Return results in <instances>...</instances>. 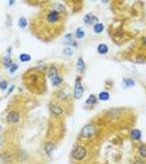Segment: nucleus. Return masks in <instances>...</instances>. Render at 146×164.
<instances>
[{"label":"nucleus","mask_w":146,"mask_h":164,"mask_svg":"<svg viewBox=\"0 0 146 164\" xmlns=\"http://www.w3.org/2000/svg\"><path fill=\"white\" fill-rule=\"evenodd\" d=\"M86 156H87V149H86V146L83 144H78L77 143L75 146H73V149H72V158L75 159V160H77V161H81V160L86 159Z\"/></svg>","instance_id":"f257e3e1"},{"label":"nucleus","mask_w":146,"mask_h":164,"mask_svg":"<svg viewBox=\"0 0 146 164\" xmlns=\"http://www.w3.org/2000/svg\"><path fill=\"white\" fill-rule=\"evenodd\" d=\"M60 20H62V14H60V13H58V12H55V10H53V9H50V10L47 12V14H45V22H47L48 24L55 25V24L59 23Z\"/></svg>","instance_id":"f03ea898"},{"label":"nucleus","mask_w":146,"mask_h":164,"mask_svg":"<svg viewBox=\"0 0 146 164\" xmlns=\"http://www.w3.org/2000/svg\"><path fill=\"white\" fill-rule=\"evenodd\" d=\"M83 92H85V89H83V85H82V78L76 77V84H75V89H73V97H75L76 100H78L83 96Z\"/></svg>","instance_id":"7ed1b4c3"},{"label":"nucleus","mask_w":146,"mask_h":164,"mask_svg":"<svg viewBox=\"0 0 146 164\" xmlns=\"http://www.w3.org/2000/svg\"><path fill=\"white\" fill-rule=\"evenodd\" d=\"M96 135V128L93 124H87L82 128L81 130V138H85V139H92L93 136Z\"/></svg>","instance_id":"20e7f679"},{"label":"nucleus","mask_w":146,"mask_h":164,"mask_svg":"<svg viewBox=\"0 0 146 164\" xmlns=\"http://www.w3.org/2000/svg\"><path fill=\"white\" fill-rule=\"evenodd\" d=\"M19 120H20V114L17 110H13L7 115V123L8 124H17V123H19Z\"/></svg>","instance_id":"39448f33"},{"label":"nucleus","mask_w":146,"mask_h":164,"mask_svg":"<svg viewBox=\"0 0 146 164\" xmlns=\"http://www.w3.org/2000/svg\"><path fill=\"white\" fill-rule=\"evenodd\" d=\"M83 23L87 24V25H95V24L98 23V18H97L96 15L88 13V14H86V15L83 17Z\"/></svg>","instance_id":"423d86ee"},{"label":"nucleus","mask_w":146,"mask_h":164,"mask_svg":"<svg viewBox=\"0 0 146 164\" xmlns=\"http://www.w3.org/2000/svg\"><path fill=\"white\" fill-rule=\"evenodd\" d=\"M49 110H50V112L54 115V116H60V115H63V109L58 105V104H50L49 105Z\"/></svg>","instance_id":"0eeeda50"},{"label":"nucleus","mask_w":146,"mask_h":164,"mask_svg":"<svg viewBox=\"0 0 146 164\" xmlns=\"http://www.w3.org/2000/svg\"><path fill=\"white\" fill-rule=\"evenodd\" d=\"M54 150H55V143L54 141H47L44 144V151L47 153L48 156H52Z\"/></svg>","instance_id":"6e6552de"},{"label":"nucleus","mask_w":146,"mask_h":164,"mask_svg":"<svg viewBox=\"0 0 146 164\" xmlns=\"http://www.w3.org/2000/svg\"><path fill=\"white\" fill-rule=\"evenodd\" d=\"M63 41H64V43H65L68 47H69V46L77 47V42L75 41V38H73V34H70V33L65 34V36H64V38H63Z\"/></svg>","instance_id":"1a4fd4ad"},{"label":"nucleus","mask_w":146,"mask_h":164,"mask_svg":"<svg viewBox=\"0 0 146 164\" xmlns=\"http://www.w3.org/2000/svg\"><path fill=\"white\" fill-rule=\"evenodd\" d=\"M141 136H142V133H141V130H138V129H133V130H131V133H130V138H131L133 141L141 140Z\"/></svg>","instance_id":"9d476101"},{"label":"nucleus","mask_w":146,"mask_h":164,"mask_svg":"<svg viewBox=\"0 0 146 164\" xmlns=\"http://www.w3.org/2000/svg\"><path fill=\"white\" fill-rule=\"evenodd\" d=\"M137 154L141 159H146V144H140L137 148Z\"/></svg>","instance_id":"9b49d317"},{"label":"nucleus","mask_w":146,"mask_h":164,"mask_svg":"<svg viewBox=\"0 0 146 164\" xmlns=\"http://www.w3.org/2000/svg\"><path fill=\"white\" fill-rule=\"evenodd\" d=\"M77 69H78L80 73H83L86 71V63H85V59L82 57H80L77 59Z\"/></svg>","instance_id":"f8f14e48"},{"label":"nucleus","mask_w":146,"mask_h":164,"mask_svg":"<svg viewBox=\"0 0 146 164\" xmlns=\"http://www.w3.org/2000/svg\"><path fill=\"white\" fill-rule=\"evenodd\" d=\"M47 74H48V77L52 79L53 77H55V76H58V74H59L58 68H57L55 66H50V67L48 68V71H47Z\"/></svg>","instance_id":"ddd939ff"},{"label":"nucleus","mask_w":146,"mask_h":164,"mask_svg":"<svg viewBox=\"0 0 146 164\" xmlns=\"http://www.w3.org/2000/svg\"><path fill=\"white\" fill-rule=\"evenodd\" d=\"M97 52H98V54H107V53H108V47H107V44L100 43V44L97 46Z\"/></svg>","instance_id":"4468645a"},{"label":"nucleus","mask_w":146,"mask_h":164,"mask_svg":"<svg viewBox=\"0 0 146 164\" xmlns=\"http://www.w3.org/2000/svg\"><path fill=\"white\" fill-rule=\"evenodd\" d=\"M122 85H123L125 89H130V87L135 86V81L132 78H123L122 79Z\"/></svg>","instance_id":"2eb2a0df"},{"label":"nucleus","mask_w":146,"mask_h":164,"mask_svg":"<svg viewBox=\"0 0 146 164\" xmlns=\"http://www.w3.org/2000/svg\"><path fill=\"white\" fill-rule=\"evenodd\" d=\"M50 82H52V85H53V86H59V85L63 84V77H62L60 74H58V76L53 77V78L50 79Z\"/></svg>","instance_id":"dca6fc26"},{"label":"nucleus","mask_w":146,"mask_h":164,"mask_svg":"<svg viewBox=\"0 0 146 164\" xmlns=\"http://www.w3.org/2000/svg\"><path fill=\"white\" fill-rule=\"evenodd\" d=\"M97 99H98L100 101H108V100H110V92H107V91H101V92L98 94Z\"/></svg>","instance_id":"f3484780"},{"label":"nucleus","mask_w":146,"mask_h":164,"mask_svg":"<svg viewBox=\"0 0 146 164\" xmlns=\"http://www.w3.org/2000/svg\"><path fill=\"white\" fill-rule=\"evenodd\" d=\"M52 9L62 14V13L64 12V5H63V4H60V3H53V4H52Z\"/></svg>","instance_id":"a211bd4d"},{"label":"nucleus","mask_w":146,"mask_h":164,"mask_svg":"<svg viewBox=\"0 0 146 164\" xmlns=\"http://www.w3.org/2000/svg\"><path fill=\"white\" fill-rule=\"evenodd\" d=\"M85 34H86V33H85L83 28L80 27V28H77L76 32H75V38H76V39H83V38H85Z\"/></svg>","instance_id":"6ab92c4d"},{"label":"nucleus","mask_w":146,"mask_h":164,"mask_svg":"<svg viewBox=\"0 0 146 164\" xmlns=\"http://www.w3.org/2000/svg\"><path fill=\"white\" fill-rule=\"evenodd\" d=\"M13 59L10 58V56H7V57H4V59H3V64H4V67L7 68V69H9L12 66H13Z\"/></svg>","instance_id":"aec40b11"},{"label":"nucleus","mask_w":146,"mask_h":164,"mask_svg":"<svg viewBox=\"0 0 146 164\" xmlns=\"http://www.w3.org/2000/svg\"><path fill=\"white\" fill-rule=\"evenodd\" d=\"M103 29H105V25L102 24V23H97V24H95L93 25V32L96 33V34H100V33H102L103 32Z\"/></svg>","instance_id":"412c9836"},{"label":"nucleus","mask_w":146,"mask_h":164,"mask_svg":"<svg viewBox=\"0 0 146 164\" xmlns=\"http://www.w3.org/2000/svg\"><path fill=\"white\" fill-rule=\"evenodd\" d=\"M55 97H57L58 100H67V99H68V95H67L63 90H59V91L55 92Z\"/></svg>","instance_id":"4be33fe9"},{"label":"nucleus","mask_w":146,"mask_h":164,"mask_svg":"<svg viewBox=\"0 0 146 164\" xmlns=\"http://www.w3.org/2000/svg\"><path fill=\"white\" fill-rule=\"evenodd\" d=\"M97 96L96 95H93V94H91L90 96H88V99H87V101H86V105H95L96 102H97Z\"/></svg>","instance_id":"5701e85b"},{"label":"nucleus","mask_w":146,"mask_h":164,"mask_svg":"<svg viewBox=\"0 0 146 164\" xmlns=\"http://www.w3.org/2000/svg\"><path fill=\"white\" fill-rule=\"evenodd\" d=\"M18 25H19V28H22V29L27 28V25H28V20H27V18L20 17L19 20H18Z\"/></svg>","instance_id":"b1692460"},{"label":"nucleus","mask_w":146,"mask_h":164,"mask_svg":"<svg viewBox=\"0 0 146 164\" xmlns=\"http://www.w3.org/2000/svg\"><path fill=\"white\" fill-rule=\"evenodd\" d=\"M19 59H20L22 62H29V61L32 59V57H30V54H28V53H22V54L19 56Z\"/></svg>","instance_id":"393cba45"},{"label":"nucleus","mask_w":146,"mask_h":164,"mask_svg":"<svg viewBox=\"0 0 146 164\" xmlns=\"http://www.w3.org/2000/svg\"><path fill=\"white\" fill-rule=\"evenodd\" d=\"M63 54L64 56H67V57H70L72 54H73V48H70V47H64L63 48Z\"/></svg>","instance_id":"a878e982"},{"label":"nucleus","mask_w":146,"mask_h":164,"mask_svg":"<svg viewBox=\"0 0 146 164\" xmlns=\"http://www.w3.org/2000/svg\"><path fill=\"white\" fill-rule=\"evenodd\" d=\"M7 89H8V81H7V79L0 81V90H2V91H5Z\"/></svg>","instance_id":"bb28decb"},{"label":"nucleus","mask_w":146,"mask_h":164,"mask_svg":"<svg viewBox=\"0 0 146 164\" xmlns=\"http://www.w3.org/2000/svg\"><path fill=\"white\" fill-rule=\"evenodd\" d=\"M17 69H18V64H17V63H13V66H12L8 71H9V73H12V74H13L14 72H17Z\"/></svg>","instance_id":"cd10ccee"},{"label":"nucleus","mask_w":146,"mask_h":164,"mask_svg":"<svg viewBox=\"0 0 146 164\" xmlns=\"http://www.w3.org/2000/svg\"><path fill=\"white\" fill-rule=\"evenodd\" d=\"M133 164H145V163L142 159H136V160H133Z\"/></svg>","instance_id":"c85d7f7f"},{"label":"nucleus","mask_w":146,"mask_h":164,"mask_svg":"<svg viewBox=\"0 0 146 164\" xmlns=\"http://www.w3.org/2000/svg\"><path fill=\"white\" fill-rule=\"evenodd\" d=\"M14 89H15V87H14V85H13V86H10V89L8 90V95H10V94L14 91Z\"/></svg>","instance_id":"c756f323"},{"label":"nucleus","mask_w":146,"mask_h":164,"mask_svg":"<svg viewBox=\"0 0 146 164\" xmlns=\"http://www.w3.org/2000/svg\"><path fill=\"white\" fill-rule=\"evenodd\" d=\"M142 43H143V46H145V47H146V37H145V38H143V39H142Z\"/></svg>","instance_id":"7c9ffc66"},{"label":"nucleus","mask_w":146,"mask_h":164,"mask_svg":"<svg viewBox=\"0 0 146 164\" xmlns=\"http://www.w3.org/2000/svg\"><path fill=\"white\" fill-rule=\"evenodd\" d=\"M0 131H2V126H0Z\"/></svg>","instance_id":"2f4dec72"},{"label":"nucleus","mask_w":146,"mask_h":164,"mask_svg":"<svg viewBox=\"0 0 146 164\" xmlns=\"http://www.w3.org/2000/svg\"><path fill=\"white\" fill-rule=\"evenodd\" d=\"M0 143H2V140H0Z\"/></svg>","instance_id":"473e14b6"}]
</instances>
